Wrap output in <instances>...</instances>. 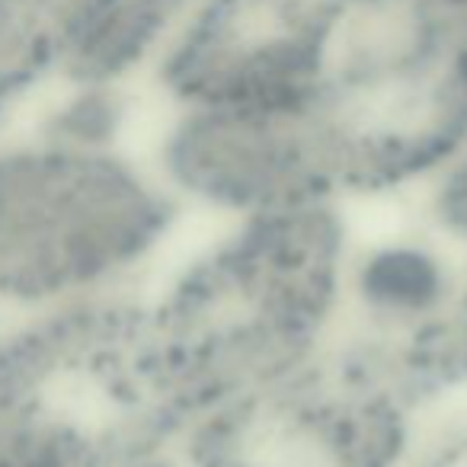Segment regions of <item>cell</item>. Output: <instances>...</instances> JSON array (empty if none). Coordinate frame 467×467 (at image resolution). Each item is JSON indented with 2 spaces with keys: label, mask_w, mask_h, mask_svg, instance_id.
<instances>
[{
  "label": "cell",
  "mask_w": 467,
  "mask_h": 467,
  "mask_svg": "<svg viewBox=\"0 0 467 467\" xmlns=\"http://www.w3.org/2000/svg\"><path fill=\"white\" fill-rule=\"evenodd\" d=\"M352 254L343 202L275 208L221 221L218 237L144 292L157 381L186 432L337 337Z\"/></svg>",
  "instance_id": "cell-1"
},
{
  "label": "cell",
  "mask_w": 467,
  "mask_h": 467,
  "mask_svg": "<svg viewBox=\"0 0 467 467\" xmlns=\"http://www.w3.org/2000/svg\"><path fill=\"white\" fill-rule=\"evenodd\" d=\"M182 422L157 381L141 285L0 327V454L36 467L176 458Z\"/></svg>",
  "instance_id": "cell-2"
},
{
  "label": "cell",
  "mask_w": 467,
  "mask_h": 467,
  "mask_svg": "<svg viewBox=\"0 0 467 467\" xmlns=\"http://www.w3.org/2000/svg\"><path fill=\"white\" fill-rule=\"evenodd\" d=\"M186 208L116 144L0 141V317L141 285Z\"/></svg>",
  "instance_id": "cell-3"
},
{
  "label": "cell",
  "mask_w": 467,
  "mask_h": 467,
  "mask_svg": "<svg viewBox=\"0 0 467 467\" xmlns=\"http://www.w3.org/2000/svg\"><path fill=\"white\" fill-rule=\"evenodd\" d=\"M432 400L403 337L339 333L301 368L212 410L182 435V467H407Z\"/></svg>",
  "instance_id": "cell-4"
},
{
  "label": "cell",
  "mask_w": 467,
  "mask_h": 467,
  "mask_svg": "<svg viewBox=\"0 0 467 467\" xmlns=\"http://www.w3.org/2000/svg\"><path fill=\"white\" fill-rule=\"evenodd\" d=\"M154 170L182 208L221 221L337 202L298 109L195 106L163 135Z\"/></svg>",
  "instance_id": "cell-5"
},
{
  "label": "cell",
  "mask_w": 467,
  "mask_h": 467,
  "mask_svg": "<svg viewBox=\"0 0 467 467\" xmlns=\"http://www.w3.org/2000/svg\"><path fill=\"white\" fill-rule=\"evenodd\" d=\"M461 273L422 241H384L352 254L346 282V311H358L365 330L410 337L445 314Z\"/></svg>",
  "instance_id": "cell-6"
},
{
  "label": "cell",
  "mask_w": 467,
  "mask_h": 467,
  "mask_svg": "<svg viewBox=\"0 0 467 467\" xmlns=\"http://www.w3.org/2000/svg\"><path fill=\"white\" fill-rule=\"evenodd\" d=\"M410 352L432 397L467 388V269L445 314L410 337Z\"/></svg>",
  "instance_id": "cell-7"
},
{
  "label": "cell",
  "mask_w": 467,
  "mask_h": 467,
  "mask_svg": "<svg viewBox=\"0 0 467 467\" xmlns=\"http://www.w3.org/2000/svg\"><path fill=\"white\" fill-rule=\"evenodd\" d=\"M0 467H36V464H26V461H14V458H4V454H0Z\"/></svg>",
  "instance_id": "cell-8"
},
{
  "label": "cell",
  "mask_w": 467,
  "mask_h": 467,
  "mask_svg": "<svg viewBox=\"0 0 467 467\" xmlns=\"http://www.w3.org/2000/svg\"><path fill=\"white\" fill-rule=\"evenodd\" d=\"M0 327H4V317H0Z\"/></svg>",
  "instance_id": "cell-9"
}]
</instances>
